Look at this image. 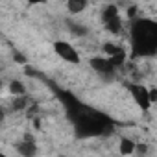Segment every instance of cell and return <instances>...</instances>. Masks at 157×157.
I'll return each instance as SVG.
<instances>
[{"label": "cell", "instance_id": "cell-10", "mask_svg": "<svg viewBox=\"0 0 157 157\" xmlns=\"http://www.w3.org/2000/svg\"><path fill=\"white\" fill-rule=\"evenodd\" d=\"M8 91L11 96H22V94H26V85L21 80H11L8 83Z\"/></svg>", "mask_w": 157, "mask_h": 157}, {"label": "cell", "instance_id": "cell-9", "mask_svg": "<svg viewBox=\"0 0 157 157\" xmlns=\"http://www.w3.org/2000/svg\"><path fill=\"white\" fill-rule=\"evenodd\" d=\"M104 26H105V30L109 33L118 35L122 32V17H120V13L115 15V17H111V19H107V21H104Z\"/></svg>", "mask_w": 157, "mask_h": 157}, {"label": "cell", "instance_id": "cell-6", "mask_svg": "<svg viewBox=\"0 0 157 157\" xmlns=\"http://www.w3.org/2000/svg\"><path fill=\"white\" fill-rule=\"evenodd\" d=\"M104 54H105V57H109L115 65H120V63H124V59H126V50H124V46H118V44H115V43H105V44H104Z\"/></svg>", "mask_w": 157, "mask_h": 157}, {"label": "cell", "instance_id": "cell-12", "mask_svg": "<svg viewBox=\"0 0 157 157\" xmlns=\"http://www.w3.org/2000/svg\"><path fill=\"white\" fill-rule=\"evenodd\" d=\"M26 107H28L26 94H22V96H11V109L13 111H24Z\"/></svg>", "mask_w": 157, "mask_h": 157}, {"label": "cell", "instance_id": "cell-14", "mask_svg": "<svg viewBox=\"0 0 157 157\" xmlns=\"http://www.w3.org/2000/svg\"><path fill=\"white\" fill-rule=\"evenodd\" d=\"M4 118H6V111H4V107H0V124L4 122Z\"/></svg>", "mask_w": 157, "mask_h": 157}, {"label": "cell", "instance_id": "cell-2", "mask_svg": "<svg viewBox=\"0 0 157 157\" xmlns=\"http://www.w3.org/2000/svg\"><path fill=\"white\" fill-rule=\"evenodd\" d=\"M52 48H54L56 56H57L59 59H63L65 63L78 65V63L82 61V56H80V52H78V48H76L72 43L65 41V39H57V41H54Z\"/></svg>", "mask_w": 157, "mask_h": 157}, {"label": "cell", "instance_id": "cell-1", "mask_svg": "<svg viewBox=\"0 0 157 157\" xmlns=\"http://www.w3.org/2000/svg\"><path fill=\"white\" fill-rule=\"evenodd\" d=\"M131 46L135 56H153L157 50V26L153 21L139 19L131 26Z\"/></svg>", "mask_w": 157, "mask_h": 157}, {"label": "cell", "instance_id": "cell-11", "mask_svg": "<svg viewBox=\"0 0 157 157\" xmlns=\"http://www.w3.org/2000/svg\"><path fill=\"white\" fill-rule=\"evenodd\" d=\"M135 144L137 142H133L131 139H120V142H118V151L122 153V155H135Z\"/></svg>", "mask_w": 157, "mask_h": 157}, {"label": "cell", "instance_id": "cell-15", "mask_svg": "<svg viewBox=\"0 0 157 157\" xmlns=\"http://www.w3.org/2000/svg\"><path fill=\"white\" fill-rule=\"evenodd\" d=\"M4 85H6V83H4V80H2V78H0V91L4 89Z\"/></svg>", "mask_w": 157, "mask_h": 157}, {"label": "cell", "instance_id": "cell-7", "mask_svg": "<svg viewBox=\"0 0 157 157\" xmlns=\"http://www.w3.org/2000/svg\"><path fill=\"white\" fill-rule=\"evenodd\" d=\"M89 0H67V11L72 17H78L89 10Z\"/></svg>", "mask_w": 157, "mask_h": 157}, {"label": "cell", "instance_id": "cell-5", "mask_svg": "<svg viewBox=\"0 0 157 157\" xmlns=\"http://www.w3.org/2000/svg\"><path fill=\"white\" fill-rule=\"evenodd\" d=\"M129 93H131V96L135 98L137 105L142 111H150L151 100H150V94H148V87H144V85H129Z\"/></svg>", "mask_w": 157, "mask_h": 157}, {"label": "cell", "instance_id": "cell-3", "mask_svg": "<svg viewBox=\"0 0 157 157\" xmlns=\"http://www.w3.org/2000/svg\"><path fill=\"white\" fill-rule=\"evenodd\" d=\"M91 67L94 68V72L104 78V80H107V78H113L115 76V70H117V65L105 57V56H98V57H93L91 59Z\"/></svg>", "mask_w": 157, "mask_h": 157}, {"label": "cell", "instance_id": "cell-4", "mask_svg": "<svg viewBox=\"0 0 157 157\" xmlns=\"http://www.w3.org/2000/svg\"><path fill=\"white\" fill-rule=\"evenodd\" d=\"M15 150H17V153H19V155L33 157V155H37L39 146H37V140H35V137H33V135L24 133V135H22V139L15 144Z\"/></svg>", "mask_w": 157, "mask_h": 157}, {"label": "cell", "instance_id": "cell-8", "mask_svg": "<svg viewBox=\"0 0 157 157\" xmlns=\"http://www.w3.org/2000/svg\"><path fill=\"white\" fill-rule=\"evenodd\" d=\"M67 28H68V32H70L74 37H78V39H83V37H87V35H89V28H87L83 22L68 21V22H67Z\"/></svg>", "mask_w": 157, "mask_h": 157}, {"label": "cell", "instance_id": "cell-13", "mask_svg": "<svg viewBox=\"0 0 157 157\" xmlns=\"http://www.w3.org/2000/svg\"><path fill=\"white\" fill-rule=\"evenodd\" d=\"M26 2H28L30 6H37V4H44L46 0H26Z\"/></svg>", "mask_w": 157, "mask_h": 157}]
</instances>
